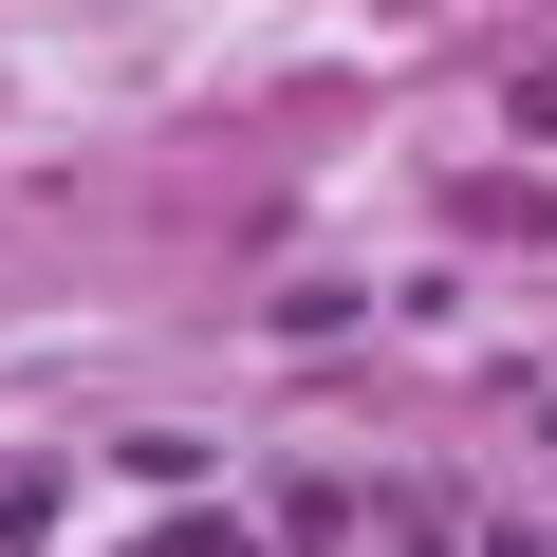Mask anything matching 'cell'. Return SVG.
<instances>
[{
	"label": "cell",
	"mask_w": 557,
	"mask_h": 557,
	"mask_svg": "<svg viewBox=\"0 0 557 557\" xmlns=\"http://www.w3.org/2000/svg\"><path fill=\"white\" fill-rule=\"evenodd\" d=\"M278 557H354V483H278Z\"/></svg>",
	"instance_id": "6da1fadb"
}]
</instances>
